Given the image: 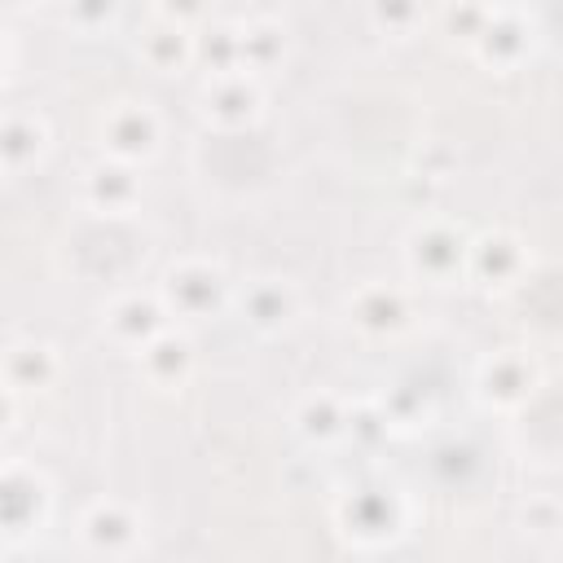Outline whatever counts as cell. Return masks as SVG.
Instances as JSON below:
<instances>
[{
    "mask_svg": "<svg viewBox=\"0 0 563 563\" xmlns=\"http://www.w3.org/2000/svg\"><path fill=\"white\" fill-rule=\"evenodd\" d=\"M334 523H339V537L347 545H356V550H387L409 528V501H405L400 488L365 479V484H352L334 501Z\"/></svg>",
    "mask_w": 563,
    "mask_h": 563,
    "instance_id": "1",
    "label": "cell"
},
{
    "mask_svg": "<svg viewBox=\"0 0 563 563\" xmlns=\"http://www.w3.org/2000/svg\"><path fill=\"white\" fill-rule=\"evenodd\" d=\"M158 299L172 321H211L229 303V273L216 260H180L163 273Z\"/></svg>",
    "mask_w": 563,
    "mask_h": 563,
    "instance_id": "2",
    "label": "cell"
},
{
    "mask_svg": "<svg viewBox=\"0 0 563 563\" xmlns=\"http://www.w3.org/2000/svg\"><path fill=\"white\" fill-rule=\"evenodd\" d=\"M466 246L471 233L453 220H422L405 238V264L427 286H453L466 277Z\"/></svg>",
    "mask_w": 563,
    "mask_h": 563,
    "instance_id": "3",
    "label": "cell"
},
{
    "mask_svg": "<svg viewBox=\"0 0 563 563\" xmlns=\"http://www.w3.org/2000/svg\"><path fill=\"white\" fill-rule=\"evenodd\" d=\"M541 387V365L519 352V347H501V352H488L479 365H475V400L488 409V413H515L523 409Z\"/></svg>",
    "mask_w": 563,
    "mask_h": 563,
    "instance_id": "4",
    "label": "cell"
},
{
    "mask_svg": "<svg viewBox=\"0 0 563 563\" xmlns=\"http://www.w3.org/2000/svg\"><path fill=\"white\" fill-rule=\"evenodd\" d=\"M75 537L97 559H128L145 541V515L123 497H97L84 506Z\"/></svg>",
    "mask_w": 563,
    "mask_h": 563,
    "instance_id": "5",
    "label": "cell"
},
{
    "mask_svg": "<svg viewBox=\"0 0 563 563\" xmlns=\"http://www.w3.org/2000/svg\"><path fill=\"white\" fill-rule=\"evenodd\" d=\"M347 325L365 339H396L413 325V295L396 282H361L347 303Z\"/></svg>",
    "mask_w": 563,
    "mask_h": 563,
    "instance_id": "6",
    "label": "cell"
},
{
    "mask_svg": "<svg viewBox=\"0 0 563 563\" xmlns=\"http://www.w3.org/2000/svg\"><path fill=\"white\" fill-rule=\"evenodd\" d=\"M158 141H163V119L154 114L150 101H114L101 114V150L110 158L145 167L158 154Z\"/></svg>",
    "mask_w": 563,
    "mask_h": 563,
    "instance_id": "7",
    "label": "cell"
},
{
    "mask_svg": "<svg viewBox=\"0 0 563 563\" xmlns=\"http://www.w3.org/2000/svg\"><path fill=\"white\" fill-rule=\"evenodd\" d=\"M528 273V246L510 229H488L466 246V277L484 290H510Z\"/></svg>",
    "mask_w": 563,
    "mask_h": 563,
    "instance_id": "8",
    "label": "cell"
},
{
    "mask_svg": "<svg viewBox=\"0 0 563 563\" xmlns=\"http://www.w3.org/2000/svg\"><path fill=\"white\" fill-rule=\"evenodd\" d=\"M163 325H172V317H167L158 290H123V295H114V299L106 303V312H101V330L110 334L114 347H128V352H136V347H141L145 339H154Z\"/></svg>",
    "mask_w": 563,
    "mask_h": 563,
    "instance_id": "9",
    "label": "cell"
},
{
    "mask_svg": "<svg viewBox=\"0 0 563 563\" xmlns=\"http://www.w3.org/2000/svg\"><path fill=\"white\" fill-rule=\"evenodd\" d=\"M79 194L97 216H132L141 207V167L101 154L97 163L84 167Z\"/></svg>",
    "mask_w": 563,
    "mask_h": 563,
    "instance_id": "10",
    "label": "cell"
},
{
    "mask_svg": "<svg viewBox=\"0 0 563 563\" xmlns=\"http://www.w3.org/2000/svg\"><path fill=\"white\" fill-rule=\"evenodd\" d=\"M264 110V88L255 75L246 70H233V75H211L207 88H202V114L207 123L224 128V132H238V128H251Z\"/></svg>",
    "mask_w": 563,
    "mask_h": 563,
    "instance_id": "11",
    "label": "cell"
},
{
    "mask_svg": "<svg viewBox=\"0 0 563 563\" xmlns=\"http://www.w3.org/2000/svg\"><path fill=\"white\" fill-rule=\"evenodd\" d=\"M238 312L255 334H282L299 317V290L290 277H273V273L251 277L238 290Z\"/></svg>",
    "mask_w": 563,
    "mask_h": 563,
    "instance_id": "12",
    "label": "cell"
},
{
    "mask_svg": "<svg viewBox=\"0 0 563 563\" xmlns=\"http://www.w3.org/2000/svg\"><path fill=\"white\" fill-rule=\"evenodd\" d=\"M48 515V484L31 466H0V532L26 537Z\"/></svg>",
    "mask_w": 563,
    "mask_h": 563,
    "instance_id": "13",
    "label": "cell"
},
{
    "mask_svg": "<svg viewBox=\"0 0 563 563\" xmlns=\"http://www.w3.org/2000/svg\"><path fill=\"white\" fill-rule=\"evenodd\" d=\"M532 44H537V26H532L519 9H497V4H493V13H488L484 31L471 40L475 57H479L484 66H493V70H515V66H523L528 53H532Z\"/></svg>",
    "mask_w": 563,
    "mask_h": 563,
    "instance_id": "14",
    "label": "cell"
},
{
    "mask_svg": "<svg viewBox=\"0 0 563 563\" xmlns=\"http://www.w3.org/2000/svg\"><path fill=\"white\" fill-rule=\"evenodd\" d=\"M136 365L150 387H180L194 369V339L180 325H163L154 339L136 347Z\"/></svg>",
    "mask_w": 563,
    "mask_h": 563,
    "instance_id": "15",
    "label": "cell"
},
{
    "mask_svg": "<svg viewBox=\"0 0 563 563\" xmlns=\"http://www.w3.org/2000/svg\"><path fill=\"white\" fill-rule=\"evenodd\" d=\"M57 369H62L57 352H53L48 343H40V339H22V343L4 347V356H0V383H4L13 396L53 387Z\"/></svg>",
    "mask_w": 563,
    "mask_h": 563,
    "instance_id": "16",
    "label": "cell"
},
{
    "mask_svg": "<svg viewBox=\"0 0 563 563\" xmlns=\"http://www.w3.org/2000/svg\"><path fill=\"white\" fill-rule=\"evenodd\" d=\"M290 422L308 449H334L343 444V431H347V400L339 391H308L295 405Z\"/></svg>",
    "mask_w": 563,
    "mask_h": 563,
    "instance_id": "17",
    "label": "cell"
},
{
    "mask_svg": "<svg viewBox=\"0 0 563 563\" xmlns=\"http://www.w3.org/2000/svg\"><path fill=\"white\" fill-rule=\"evenodd\" d=\"M48 154V123L31 110L0 114V172H26Z\"/></svg>",
    "mask_w": 563,
    "mask_h": 563,
    "instance_id": "18",
    "label": "cell"
},
{
    "mask_svg": "<svg viewBox=\"0 0 563 563\" xmlns=\"http://www.w3.org/2000/svg\"><path fill=\"white\" fill-rule=\"evenodd\" d=\"M136 53H141V62H145L150 70L176 75V70H185V66L194 62V35H189V26H176V22H167V18H154V22L141 31Z\"/></svg>",
    "mask_w": 563,
    "mask_h": 563,
    "instance_id": "19",
    "label": "cell"
},
{
    "mask_svg": "<svg viewBox=\"0 0 563 563\" xmlns=\"http://www.w3.org/2000/svg\"><path fill=\"white\" fill-rule=\"evenodd\" d=\"M238 40H242V70L255 79L286 62V26L273 18L238 22Z\"/></svg>",
    "mask_w": 563,
    "mask_h": 563,
    "instance_id": "20",
    "label": "cell"
},
{
    "mask_svg": "<svg viewBox=\"0 0 563 563\" xmlns=\"http://www.w3.org/2000/svg\"><path fill=\"white\" fill-rule=\"evenodd\" d=\"M194 62L211 75H233L242 70V40H238V22H211L202 35H194Z\"/></svg>",
    "mask_w": 563,
    "mask_h": 563,
    "instance_id": "21",
    "label": "cell"
},
{
    "mask_svg": "<svg viewBox=\"0 0 563 563\" xmlns=\"http://www.w3.org/2000/svg\"><path fill=\"white\" fill-rule=\"evenodd\" d=\"M374 400L383 405L391 435H400V431H418V427L431 422V400H427V391L413 387V383H391V387H387L383 396H374Z\"/></svg>",
    "mask_w": 563,
    "mask_h": 563,
    "instance_id": "22",
    "label": "cell"
},
{
    "mask_svg": "<svg viewBox=\"0 0 563 563\" xmlns=\"http://www.w3.org/2000/svg\"><path fill=\"white\" fill-rule=\"evenodd\" d=\"M343 440H352V444H361V449H378L383 440H391L387 413H383V405H378L374 396L347 400V431H343Z\"/></svg>",
    "mask_w": 563,
    "mask_h": 563,
    "instance_id": "23",
    "label": "cell"
},
{
    "mask_svg": "<svg viewBox=\"0 0 563 563\" xmlns=\"http://www.w3.org/2000/svg\"><path fill=\"white\" fill-rule=\"evenodd\" d=\"M369 18L383 35H413L422 22V0H369Z\"/></svg>",
    "mask_w": 563,
    "mask_h": 563,
    "instance_id": "24",
    "label": "cell"
},
{
    "mask_svg": "<svg viewBox=\"0 0 563 563\" xmlns=\"http://www.w3.org/2000/svg\"><path fill=\"white\" fill-rule=\"evenodd\" d=\"M488 13H493V0H449V4H444V31H449L453 40L471 44V40L484 31Z\"/></svg>",
    "mask_w": 563,
    "mask_h": 563,
    "instance_id": "25",
    "label": "cell"
},
{
    "mask_svg": "<svg viewBox=\"0 0 563 563\" xmlns=\"http://www.w3.org/2000/svg\"><path fill=\"white\" fill-rule=\"evenodd\" d=\"M519 523L528 537H554L563 528V510H559V497L554 493H532L519 510Z\"/></svg>",
    "mask_w": 563,
    "mask_h": 563,
    "instance_id": "26",
    "label": "cell"
},
{
    "mask_svg": "<svg viewBox=\"0 0 563 563\" xmlns=\"http://www.w3.org/2000/svg\"><path fill=\"white\" fill-rule=\"evenodd\" d=\"M119 18V0H66V22L84 35L106 31Z\"/></svg>",
    "mask_w": 563,
    "mask_h": 563,
    "instance_id": "27",
    "label": "cell"
},
{
    "mask_svg": "<svg viewBox=\"0 0 563 563\" xmlns=\"http://www.w3.org/2000/svg\"><path fill=\"white\" fill-rule=\"evenodd\" d=\"M207 9H211V0H158V18H167V22H176V26L202 22Z\"/></svg>",
    "mask_w": 563,
    "mask_h": 563,
    "instance_id": "28",
    "label": "cell"
},
{
    "mask_svg": "<svg viewBox=\"0 0 563 563\" xmlns=\"http://www.w3.org/2000/svg\"><path fill=\"white\" fill-rule=\"evenodd\" d=\"M13 409H18V405H13V391L0 383V435H4V431H9V422H13Z\"/></svg>",
    "mask_w": 563,
    "mask_h": 563,
    "instance_id": "29",
    "label": "cell"
},
{
    "mask_svg": "<svg viewBox=\"0 0 563 563\" xmlns=\"http://www.w3.org/2000/svg\"><path fill=\"white\" fill-rule=\"evenodd\" d=\"M4 75H9V44L0 40V84H4Z\"/></svg>",
    "mask_w": 563,
    "mask_h": 563,
    "instance_id": "30",
    "label": "cell"
}]
</instances>
